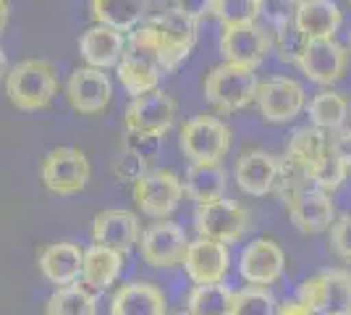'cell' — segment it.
Instances as JSON below:
<instances>
[{"label": "cell", "mask_w": 351, "mask_h": 315, "mask_svg": "<svg viewBox=\"0 0 351 315\" xmlns=\"http://www.w3.org/2000/svg\"><path fill=\"white\" fill-rule=\"evenodd\" d=\"M116 74L121 87L132 97L160 90L162 76L168 71L162 66L158 37H155V30L149 27V21H142L136 30L126 34V50L118 60Z\"/></svg>", "instance_id": "cell-1"}, {"label": "cell", "mask_w": 351, "mask_h": 315, "mask_svg": "<svg viewBox=\"0 0 351 315\" xmlns=\"http://www.w3.org/2000/svg\"><path fill=\"white\" fill-rule=\"evenodd\" d=\"M5 95L19 110H43L58 95V71L50 60H19L5 74Z\"/></svg>", "instance_id": "cell-2"}, {"label": "cell", "mask_w": 351, "mask_h": 315, "mask_svg": "<svg viewBox=\"0 0 351 315\" xmlns=\"http://www.w3.org/2000/svg\"><path fill=\"white\" fill-rule=\"evenodd\" d=\"M257 87H260V82H257L254 69L223 60L207 74L205 97L218 113L228 116V113H236V110L247 108L249 103H254Z\"/></svg>", "instance_id": "cell-3"}, {"label": "cell", "mask_w": 351, "mask_h": 315, "mask_svg": "<svg viewBox=\"0 0 351 315\" xmlns=\"http://www.w3.org/2000/svg\"><path fill=\"white\" fill-rule=\"evenodd\" d=\"M149 27L155 30V37H158V47H160L165 71L173 74L176 69L189 58L194 45H197L199 21L191 19L189 14H184V11H178L176 5H171L162 14L152 16Z\"/></svg>", "instance_id": "cell-4"}, {"label": "cell", "mask_w": 351, "mask_h": 315, "mask_svg": "<svg viewBox=\"0 0 351 315\" xmlns=\"http://www.w3.org/2000/svg\"><path fill=\"white\" fill-rule=\"evenodd\" d=\"M178 145L191 163H220L231 148V129L218 116L199 113L184 121Z\"/></svg>", "instance_id": "cell-5"}, {"label": "cell", "mask_w": 351, "mask_h": 315, "mask_svg": "<svg viewBox=\"0 0 351 315\" xmlns=\"http://www.w3.org/2000/svg\"><path fill=\"white\" fill-rule=\"evenodd\" d=\"M218 50L223 60L257 71L265 63V58L273 53V32L263 24H257V21L254 24H239V27H223Z\"/></svg>", "instance_id": "cell-6"}, {"label": "cell", "mask_w": 351, "mask_h": 315, "mask_svg": "<svg viewBox=\"0 0 351 315\" xmlns=\"http://www.w3.org/2000/svg\"><path fill=\"white\" fill-rule=\"evenodd\" d=\"M184 197V184L178 174L168 168H149L134 181V202L149 218H168Z\"/></svg>", "instance_id": "cell-7"}, {"label": "cell", "mask_w": 351, "mask_h": 315, "mask_svg": "<svg viewBox=\"0 0 351 315\" xmlns=\"http://www.w3.org/2000/svg\"><path fill=\"white\" fill-rule=\"evenodd\" d=\"M299 300L317 315L351 313V273L341 268L320 270L299 286Z\"/></svg>", "instance_id": "cell-8"}, {"label": "cell", "mask_w": 351, "mask_h": 315, "mask_svg": "<svg viewBox=\"0 0 351 315\" xmlns=\"http://www.w3.org/2000/svg\"><path fill=\"white\" fill-rule=\"evenodd\" d=\"M254 103L265 121L289 124L307 108V92L291 76H270V79L260 82Z\"/></svg>", "instance_id": "cell-9"}, {"label": "cell", "mask_w": 351, "mask_h": 315, "mask_svg": "<svg viewBox=\"0 0 351 315\" xmlns=\"http://www.w3.org/2000/svg\"><path fill=\"white\" fill-rule=\"evenodd\" d=\"M66 100L82 116H100L113 100V82L105 69L79 66L66 82Z\"/></svg>", "instance_id": "cell-10"}, {"label": "cell", "mask_w": 351, "mask_h": 315, "mask_svg": "<svg viewBox=\"0 0 351 315\" xmlns=\"http://www.w3.org/2000/svg\"><path fill=\"white\" fill-rule=\"evenodd\" d=\"M302 74L309 82L320 84V87H330L338 79H343L346 69H349V50L338 43L336 37H320V40H307V45L299 56Z\"/></svg>", "instance_id": "cell-11"}, {"label": "cell", "mask_w": 351, "mask_h": 315, "mask_svg": "<svg viewBox=\"0 0 351 315\" xmlns=\"http://www.w3.org/2000/svg\"><path fill=\"white\" fill-rule=\"evenodd\" d=\"M194 221H197L199 237L223 242V244H234L247 234L249 213L241 205H236L234 200L220 197V200L199 205Z\"/></svg>", "instance_id": "cell-12"}, {"label": "cell", "mask_w": 351, "mask_h": 315, "mask_svg": "<svg viewBox=\"0 0 351 315\" xmlns=\"http://www.w3.org/2000/svg\"><path fill=\"white\" fill-rule=\"evenodd\" d=\"M87 155L76 148H56L43 161V184L53 195H76L89 181Z\"/></svg>", "instance_id": "cell-13"}, {"label": "cell", "mask_w": 351, "mask_h": 315, "mask_svg": "<svg viewBox=\"0 0 351 315\" xmlns=\"http://www.w3.org/2000/svg\"><path fill=\"white\" fill-rule=\"evenodd\" d=\"M178 113L176 100L162 90L147 92L139 97H132V103L126 108V132H152V135H168Z\"/></svg>", "instance_id": "cell-14"}, {"label": "cell", "mask_w": 351, "mask_h": 315, "mask_svg": "<svg viewBox=\"0 0 351 315\" xmlns=\"http://www.w3.org/2000/svg\"><path fill=\"white\" fill-rule=\"evenodd\" d=\"M139 250H142L145 263H149L152 268H173V266L184 263L186 250H189V240H186L181 226L160 218L158 224H152L142 234Z\"/></svg>", "instance_id": "cell-15"}, {"label": "cell", "mask_w": 351, "mask_h": 315, "mask_svg": "<svg viewBox=\"0 0 351 315\" xmlns=\"http://www.w3.org/2000/svg\"><path fill=\"white\" fill-rule=\"evenodd\" d=\"M286 268V253L273 240H254L247 244L239 260V273L247 284L270 286L276 284Z\"/></svg>", "instance_id": "cell-16"}, {"label": "cell", "mask_w": 351, "mask_h": 315, "mask_svg": "<svg viewBox=\"0 0 351 315\" xmlns=\"http://www.w3.org/2000/svg\"><path fill=\"white\" fill-rule=\"evenodd\" d=\"M228 266H231L228 244L205 240V237H199L197 242H189V250H186V257H184V268H186L194 284H218V281L226 279Z\"/></svg>", "instance_id": "cell-17"}, {"label": "cell", "mask_w": 351, "mask_h": 315, "mask_svg": "<svg viewBox=\"0 0 351 315\" xmlns=\"http://www.w3.org/2000/svg\"><path fill=\"white\" fill-rule=\"evenodd\" d=\"M291 224L302 234H320L325 229H330L336 221V205L328 192H322L317 187H309L304 192L286 202Z\"/></svg>", "instance_id": "cell-18"}, {"label": "cell", "mask_w": 351, "mask_h": 315, "mask_svg": "<svg viewBox=\"0 0 351 315\" xmlns=\"http://www.w3.org/2000/svg\"><path fill=\"white\" fill-rule=\"evenodd\" d=\"M92 240L95 244L110 247L121 255H126L139 242V218L132 210H103L95 215L92 224Z\"/></svg>", "instance_id": "cell-19"}, {"label": "cell", "mask_w": 351, "mask_h": 315, "mask_svg": "<svg viewBox=\"0 0 351 315\" xmlns=\"http://www.w3.org/2000/svg\"><path fill=\"white\" fill-rule=\"evenodd\" d=\"M126 50V34L103 24H92L82 37H79V56L87 66L95 69H116L121 56Z\"/></svg>", "instance_id": "cell-20"}, {"label": "cell", "mask_w": 351, "mask_h": 315, "mask_svg": "<svg viewBox=\"0 0 351 315\" xmlns=\"http://www.w3.org/2000/svg\"><path fill=\"white\" fill-rule=\"evenodd\" d=\"M278 179V158L265 150L244 152L236 163V184L241 192L252 197H265L276 189Z\"/></svg>", "instance_id": "cell-21"}, {"label": "cell", "mask_w": 351, "mask_h": 315, "mask_svg": "<svg viewBox=\"0 0 351 315\" xmlns=\"http://www.w3.org/2000/svg\"><path fill=\"white\" fill-rule=\"evenodd\" d=\"M293 24L307 40L336 37L338 27L343 24V11L336 0H307L296 5Z\"/></svg>", "instance_id": "cell-22"}, {"label": "cell", "mask_w": 351, "mask_h": 315, "mask_svg": "<svg viewBox=\"0 0 351 315\" xmlns=\"http://www.w3.org/2000/svg\"><path fill=\"white\" fill-rule=\"evenodd\" d=\"M84 250L73 242H53L40 253V270L56 286H66L82 276Z\"/></svg>", "instance_id": "cell-23"}, {"label": "cell", "mask_w": 351, "mask_h": 315, "mask_svg": "<svg viewBox=\"0 0 351 315\" xmlns=\"http://www.w3.org/2000/svg\"><path fill=\"white\" fill-rule=\"evenodd\" d=\"M149 0H89V16L95 24L129 34L147 19Z\"/></svg>", "instance_id": "cell-24"}, {"label": "cell", "mask_w": 351, "mask_h": 315, "mask_svg": "<svg viewBox=\"0 0 351 315\" xmlns=\"http://www.w3.org/2000/svg\"><path fill=\"white\" fill-rule=\"evenodd\" d=\"M110 315H168L165 294L155 284H123L110 300Z\"/></svg>", "instance_id": "cell-25"}, {"label": "cell", "mask_w": 351, "mask_h": 315, "mask_svg": "<svg viewBox=\"0 0 351 315\" xmlns=\"http://www.w3.org/2000/svg\"><path fill=\"white\" fill-rule=\"evenodd\" d=\"M123 268V255L103 247V244H92L84 250V266H82V281L92 289H110L118 281Z\"/></svg>", "instance_id": "cell-26"}, {"label": "cell", "mask_w": 351, "mask_h": 315, "mask_svg": "<svg viewBox=\"0 0 351 315\" xmlns=\"http://www.w3.org/2000/svg\"><path fill=\"white\" fill-rule=\"evenodd\" d=\"M328 152H330V135L317 129V126H299L289 139V148H286V155H291L296 163L304 165L309 176L325 161Z\"/></svg>", "instance_id": "cell-27"}, {"label": "cell", "mask_w": 351, "mask_h": 315, "mask_svg": "<svg viewBox=\"0 0 351 315\" xmlns=\"http://www.w3.org/2000/svg\"><path fill=\"white\" fill-rule=\"evenodd\" d=\"M184 189L197 205L220 200L226 197V171L220 163H191L184 179Z\"/></svg>", "instance_id": "cell-28"}, {"label": "cell", "mask_w": 351, "mask_h": 315, "mask_svg": "<svg viewBox=\"0 0 351 315\" xmlns=\"http://www.w3.org/2000/svg\"><path fill=\"white\" fill-rule=\"evenodd\" d=\"M307 113L312 126H317L322 132H336L346 124L349 116V100L336 90H325L315 95L307 105Z\"/></svg>", "instance_id": "cell-29"}, {"label": "cell", "mask_w": 351, "mask_h": 315, "mask_svg": "<svg viewBox=\"0 0 351 315\" xmlns=\"http://www.w3.org/2000/svg\"><path fill=\"white\" fill-rule=\"evenodd\" d=\"M45 315H97V302L87 292V286L71 281L50 294Z\"/></svg>", "instance_id": "cell-30"}, {"label": "cell", "mask_w": 351, "mask_h": 315, "mask_svg": "<svg viewBox=\"0 0 351 315\" xmlns=\"http://www.w3.org/2000/svg\"><path fill=\"white\" fill-rule=\"evenodd\" d=\"M234 305V292L228 286L218 284H197L189 294L191 315H228Z\"/></svg>", "instance_id": "cell-31"}, {"label": "cell", "mask_w": 351, "mask_h": 315, "mask_svg": "<svg viewBox=\"0 0 351 315\" xmlns=\"http://www.w3.org/2000/svg\"><path fill=\"white\" fill-rule=\"evenodd\" d=\"M309 187H315V181L309 176V171L302 163H296L291 155L278 158V179H276V195L283 200V205L293 200L299 192H304Z\"/></svg>", "instance_id": "cell-32"}, {"label": "cell", "mask_w": 351, "mask_h": 315, "mask_svg": "<svg viewBox=\"0 0 351 315\" xmlns=\"http://www.w3.org/2000/svg\"><path fill=\"white\" fill-rule=\"evenodd\" d=\"M210 16L220 27H239L260 21V0H213Z\"/></svg>", "instance_id": "cell-33"}, {"label": "cell", "mask_w": 351, "mask_h": 315, "mask_svg": "<svg viewBox=\"0 0 351 315\" xmlns=\"http://www.w3.org/2000/svg\"><path fill=\"white\" fill-rule=\"evenodd\" d=\"M228 315H276V297L263 286L244 289L234 294V305Z\"/></svg>", "instance_id": "cell-34"}, {"label": "cell", "mask_w": 351, "mask_h": 315, "mask_svg": "<svg viewBox=\"0 0 351 315\" xmlns=\"http://www.w3.org/2000/svg\"><path fill=\"white\" fill-rule=\"evenodd\" d=\"M273 32V50L278 53V58L283 63H299V56L307 45V37L296 30V24L289 21L283 27H276Z\"/></svg>", "instance_id": "cell-35"}, {"label": "cell", "mask_w": 351, "mask_h": 315, "mask_svg": "<svg viewBox=\"0 0 351 315\" xmlns=\"http://www.w3.org/2000/svg\"><path fill=\"white\" fill-rule=\"evenodd\" d=\"M162 145V135H152V132H126V142H123V150L134 152L145 165H149Z\"/></svg>", "instance_id": "cell-36"}, {"label": "cell", "mask_w": 351, "mask_h": 315, "mask_svg": "<svg viewBox=\"0 0 351 315\" xmlns=\"http://www.w3.org/2000/svg\"><path fill=\"white\" fill-rule=\"evenodd\" d=\"M293 14H296L293 0H260V19L267 21L270 30L293 21Z\"/></svg>", "instance_id": "cell-37"}, {"label": "cell", "mask_w": 351, "mask_h": 315, "mask_svg": "<svg viewBox=\"0 0 351 315\" xmlns=\"http://www.w3.org/2000/svg\"><path fill=\"white\" fill-rule=\"evenodd\" d=\"M330 247L341 260L351 263V213H343L330 226Z\"/></svg>", "instance_id": "cell-38"}, {"label": "cell", "mask_w": 351, "mask_h": 315, "mask_svg": "<svg viewBox=\"0 0 351 315\" xmlns=\"http://www.w3.org/2000/svg\"><path fill=\"white\" fill-rule=\"evenodd\" d=\"M330 135V150L336 152V158L341 163L351 168V126H341L336 132H328Z\"/></svg>", "instance_id": "cell-39"}, {"label": "cell", "mask_w": 351, "mask_h": 315, "mask_svg": "<svg viewBox=\"0 0 351 315\" xmlns=\"http://www.w3.org/2000/svg\"><path fill=\"white\" fill-rule=\"evenodd\" d=\"M116 171L123 181H136L147 171V165L142 163L134 152L123 150V155H121V161H118V165H116Z\"/></svg>", "instance_id": "cell-40"}, {"label": "cell", "mask_w": 351, "mask_h": 315, "mask_svg": "<svg viewBox=\"0 0 351 315\" xmlns=\"http://www.w3.org/2000/svg\"><path fill=\"white\" fill-rule=\"evenodd\" d=\"M173 5L178 11L189 14L191 19L202 21L205 16H210V8H213V0H173Z\"/></svg>", "instance_id": "cell-41"}, {"label": "cell", "mask_w": 351, "mask_h": 315, "mask_svg": "<svg viewBox=\"0 0 351 315\" xmlns=\"http://www.w3.org/2000/svg\"><path fill=\"white\" fill-rule=\"evenodd\" d=\"M276 315H317V313L309 307L307 302H302L299 297H296V300H286V302H283L278 310H276Z\"/></svg>", "instance_id": "cell-42"}, {"label": "cell", "mask_w": 351, "mask_h": 315, "mask_svg": "<svg viewBox=\"0 0 351 315\" xmlns=\"http://www.w3.org/2000/svg\"><path fill=\"white\" fill-rule=\"evenodd\" d=\"M11 21V0H0V34L8 30Z\"/></svg>", "instance_id": "cell-43"}, {"label": "cell", "mask_w": 351, "mask_h": 315, "mask_svg": "<svg viewBox=\"0 0 351 315\" xmlns=\"http://www.w3.org/2000/svg\"><path fill=\"white\" fill-rule=\"evenodd\" d=\"M5 74H8V58H5L3 45H0V79H5Z\"/></svg>", "instance_id": "cell-44"}, {"label": "cell", "mask_w": 351, "mask_h": 315, "mask_svg": "<svg viewBox=\"0 0 351 315\" xmlns=\"http://www.w3.org/2000/svg\"><path fill=\"white\" fill-rule=\"evenodd\" d=\"M293 3H296V5H299V3H307V0H293Z\"/></svg>", "instance_id": "cell-45"}, {"label": "cell", "mask_w": 351, "mask_h": 315, "mask_svg": "<svg viewBox=\"0 0 351 315\" xmlns=\"http://www.w3.org/2000/svg\"><path fill=\"white\" fill-rule=\"evenodd\" d=\"M173 315H191V313H173Z\"/></svg>", "instance_id": "cell-46"}, {"label": "cell", "mask_w": 351, "mask_h": 315, "mask_svg": "<svg viewBox=\"0 0 351 315\" xmlns=\"http://www.w3.org/2000/svg\"><path fill=\"white\" fill-rule=\"evenodd\" d=\"M349 47H351V32H349Z\"/></svg>", "instance_id": "cell-47"}, {"label": "cell", "mask_w": 351, "mask_h": 315, "mask_svg": "<svg viewBox=\"0 0 351 315\" xmlns=\"http://www.w3.org/2000/svg\"><path fill=\"white\" fill-rule=\"evenodd\" d=\"M343 315H351V313H343Z\"/></svg>", "instance_id": "cell-48"}, {"label": "cell", "mask_w": 351, "mask_h": 315, "mask_svg": "<svg viewBox=\"0 0 351 315\" xmlns=\"http://www.w3.org/2000/svg\"><path fill=\"white\" fill-rule=\"evenodd\" d=\"M349 5H351V0H349Z\"/></svg>", "instance_id": "cell-49"}]
</instances>
